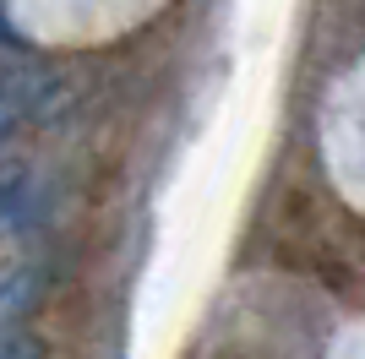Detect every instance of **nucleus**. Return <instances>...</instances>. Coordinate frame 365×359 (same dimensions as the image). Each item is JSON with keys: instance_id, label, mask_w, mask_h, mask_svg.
<instances>
[{"instance_id": "f257e3e1", "label": "nucleus", "mask_w": 365, "mask_h": 359, "mask_svg": "<svg viewBox=\"0 0 365 359\" xmlns=\"http://www.w3.org/2000/svg\"><path fill=\"white\" fill-rule=\"evenodd\" d=\"M44 98H49V82L38 71H0V142L28 115H38Z\"/></svg>"}, {"instance_id": "f03ea898", "label": "nucleus", "mask_w": 365, "mask_h": 359, "mask_svg": "<svg viewBox=\"0 0 365 359\" xmlns=\"http://www.w3.org/2000/svg\"><path fill=\"white\" fill-rule=\"evenodd\" d=\"M38 283H44V278H38L33 267L11 272V278L0 283V327H11L16 316H28L33 305H38Z\"/></svg>"}, {"instance_id": "7ed1b4c3", "label": "nucleus", "mask_w": 365, "mask_h": 359, "mask_svg": "<svg viewBox=\"0 0 365 359\" xmlns=\"http://www.w3.org/2000/svg\"><path fill=\"white\" fill-rule=\"evenodd\" d=\"M22 175L16 169H0V229L6 224H22Z\"/></svg>"}, {"instance_id": "20e7f679", "label": "nucleus", "mask_w": 365, "mask_h": 359, "mask_svg": "<svg viewBox=\"0 0 365 359\" xmlns=\"http://www.w3.org/2000/svg\"><path fill=\"white\" fill-rule=\"evenodd\" d=\"M0 359H44V343L22 327H6L0 332Z\"/></svg>"}]
</instances>
